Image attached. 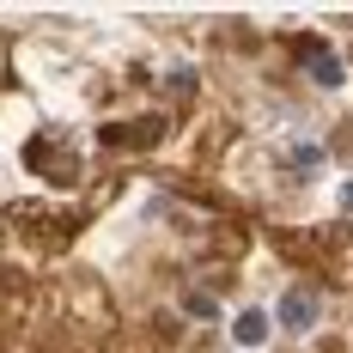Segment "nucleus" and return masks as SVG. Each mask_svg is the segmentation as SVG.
I'll use <instances>...</instances> for the list:
<instances>
[{
	"mask_svg": "<svg viewBox=\"0 0 353 353\" xmlns=\"http://www.w3.org/2000/svg\"><path fill=\"white\" fill-rule=\"evenodd\" d=\"M281 323H286V329H311V323H317V292L292 286V292H286V305H281Z\"/></svg>",
	"mask_w": 353,
	"mask_h": 353,
	"instance_id": "obj_1",
	"label": "nucleus"
},
{
	"mask_svg": "<svg viewBox=\"0 0 353 353\" xmlns=\"http://www.w3.org/2000/svg\"><path fill=\"white\" fill-rule=\"evenodd\" d=\"M305 61H311V73H317V85H341V61H335L323 43H305Z\"/></svg>",
	"mask_w": 353,
	"mask_h": 353,
	"instance_id": "obj_2",
	"label": "nucleus"
},
{
	"mask_svg": "<svg viewBox=\"0 0 353 353\" xmlns=\"http://www.w3.org/2000/svg\"><path fill=\"white\" fill-rule=\"evenodd\" d=\"M159 122H134V128H104V146H152Z\"/></svg>",
	"mask_w": 353,
	"mask_h": 353,
	"instance_id": "obj_3",
	"label": "nucleus"
},
{
	"mask_svg": "<svg viewBox=\"0 0 353 353\" xmlns=\"http://www.w3.org/2000/svg\"><path fill=\"white\" fill-rule=\"evenodd\" d=\"M232 335H238V347H262V341H268V317H262V311H244Z\"/></svg>",
	"mask_w": 353,
	"mask_h": 353,
	"instance_id": "obj_4",
	"label": "nucleus"
}]
</instances>
